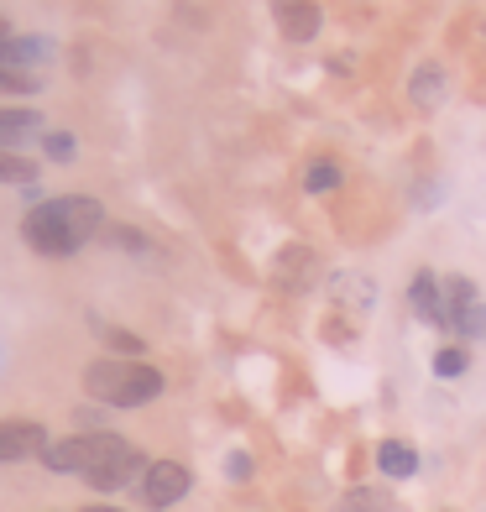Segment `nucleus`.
<instances>
[{
    "mask_svg": "<svg viewBox=\"0 0 486 512\" xmlns=\"http://www.w3.org/2000/svg\"><path fill=\"white\" fill-rule=\"evenodd\" d=\"M225 471H230V481H246V476H251V460H246V455H230Z\"/></svg>",
    "mask_w": 486,
    "mask_h": 512,
    "instance_id": "22",
    "label": "nucleus"
},
{
    "mask_svg": "<svg viewBox=\"0 0 486 512\" xmlns=\"http://www.w3.org/2000/svg\"><path fill=\"white\" fill-rule=\"evenodd\" d=\"M53 439L42 424H32V418H0V460H27V455H42Z\"/></svg>",
    "mask_w": 486,
    "mask_h": 512,
    "instance_id": "6",
    "label": "nucleus"
},
{
    "mask_svg": "<svg viewBox=\"0 0 486 512\" xmlns=\"http://www.w3.org/2000/svg\"><path fill=\"white\" fill-rule=\"evenodd\" d=\"M0 183H11V189H21V194H32L37 168H32L27 157H16V152H0Z\"/></svg>",
    "mask_w": 486,
    "mask_h": 512,
    "instance_id": "15",
    "label": "nucleus"
},
{
    "mask_svg": "<svg viewBox=\"0 0 486 512\" xmlns=\"http://www.w3.org/2000/svg\"><path fill=\"white\" fill-rule=\"evenodd\" d=\"M471 366V356H466V345H445V351L434 356V377H460V371Z\"/></svg>",
    "mask_w": 486,
    "mask_h": 512,
    "instance_id": "17",
    "label": "nucleus"
},
{
    "mask_svg": "<svg viewBox=\"0 0 486 512\" xmlns=\"http://www.w3.org/2000/svg\"><path fill=\"white\" fill-rule=\"evenodd\" d=\"M126 450V439L121 434H110V429H95V434H68V439H53L48 450H42V465L58 476H95L105 460H115Z\"/></svg>",
    "mask_w": 486,
    "mask_h": 512,
    "instance_id": "3",
    "label": "nucleus"
},
{
    "mask_svg": "<svg viewBox=\"0 0 486 512\" xmlns=\"http://www.w3.org/2000/svg\"><path fill=\"white\" fill-rule=\"evenodd\" d=\"M100 335H105L110 351H121V361H136V356H142V340L126 335V330H100Z\"/></svg>",
    "mask_w": 486,
    "mask_h": 512,
    "instance_id": "19",
    "label": "nucleus"
},
{
    "mask_svg": "<svg viewBox=\"0 0 486 512\" xmlns=\"http://www.w3.org/2000/svg\"><path fill=\"white\" fill-rule=\"evenodd\" d=\"M377 465H382V476L408 481L413 471H419V450L403 445V439H382V445H377Z\"/></svg>",
    "mask_w": 486,
    "mask_h": 512,
    "instance_id": "12",
    "label": "nucleus"
},
{
    "mask_svg": "<svg viewBox=\"0 0 486 512\" xmlns=\"http://www.w3.org/2000/svg\"><path fill=\"white\" fill-rule=\"evenodd\" d=\"M408 95H413V105H419V110H439V105H445V95H450L445 63H424L419 74L408 79Z\"/></svg>",
    "mask_w": 486,
    "mask_h": 512,
    "instance_id": "11",
    "label": "nucleus"
},
{
    "mask_svg": "<svg viewBox=\"0 0 486 512\" xmlns=\"http://www.w3.org/2000/svg\"><path fill=\"white\" fill-rule=\"evenodd\" d=\"M445 330L460 335V340L486 335V304L476 298L471 277H445Z\"/></svg>",
    "mask_w": 486,
    "mask_h": 512,
    "instance_id": "4",
    "label": "nucleus"
},
{
    "mask_svg": "<svg viewBox=\"0 0 486 512\" xmlns=\"http://www.w3.org/2000/svg\"><path fill=\"white\" fill-rule=\"evenodd\" d=\"M178 497H189V471H183L178 460H152L147 476H142V502L152 512H162V507H173Z\"/></svg>",
    "mask_w": 486,
    "mask_h": 512,
    "instance_id": "5",
    "label": "nucleus"
},
{
    "mask_svg": "<svg viewBox=\"0 0 486 512\" xmlns=\"http://www.w3.org/2000/svg\"><path fill=\"white\" fill-rule=\"evenodd\" d=\"M105 241H115V246H131V251H147V236H136L131 225H110V230H105Z\"/></svg>",
    "mask_w": 486,
    "mask_h": 512,
    "instance_id": "21",
    "label": "nucleus"
},
{
    "mask_svg": "<svg viewBox=\"0 0 486 512\" xmlns=\"http://www.w3.org/2000/svg\"><path fill=\"white\" fill-rule=\"evenodd\" d=\"M37 126H42V115H37V110H0V152L21 147Z\"/></svg>",
    "mask_w": 486,
    "mask_h": 512,
    "instance_id": "13",
    "label": "nucleus"
},
{
    "mask_svg": "<svg viewBox=\"0 0 486 512\" xmlns=\"http://www.w3.org/2000/svg\"><path fill=\"white\" fill-rule=\"evenodd\" d=\"M84 512H115V507H84Z\"/></svg>",
    "mask_w": 486,
    "mask_h": 512,
    "instance_id": "23",
    "label": "nucleus"
},
{
    "mask_svg": "<svg viewBox=\"0 0 486 512\" xmlns=\"http://www.w3.org/2000/svg\"><path fill=\"white\" fill-rule=\"evenodd\" d=\"M42 79L37 74H11V68H0V95H32Z\"/></svg>",
    "mask_w": 486,
    "mask_h": 512,
    "instance_id": "20",
    "label": "nucleus"
},
{
    "mask_svg": "<svg viewBox=\"0 0 486 512\" xmlns=\"http://www.w3.org/2000/svg\"><path fill=\"white\" fill-rule=\"evenodd\" d=\"M142 476H147V460H142V455H136V450L126 445L121 455H115V460H105L100 471H95V476H84V481L95 486V492H121V486L142 481Z\"/></svg>",
    "mask_w": 486,
    "mask_h": 512,
    "instance_id": "8",
    "label": "nucleus"
},
{
    "mask_svg": "<svg viewBox=\"0 0 486 512\" xmlns=\"http://www.w3.org/2000/svg\"><path fill=\"white\" fill-rule=\"evenodd\" d=\"M53 58H58V48L48 37H6L0 42V68H11V74H37Z\"/></svg>",
    "mask_w": 486,
    "mask_h": 512,
    "instance_id": "7",
    "label": "nucleus"
},
{
    "mask_svg": "<svg viewBox=\"0 0 486 512\" xmlns=\"http://www.w3.org/2000/svg\"><path fill=\"white\" fill-rule=\"evenodd\" d=\"M95 236H105V209L89 194H63V199H42L27 220H21V241L37 256H74Z\"/></svg>",
    "mask_w": 486,
    "mask_h": 512,
    "instance_id": "1",
    "label": "nucleus"
},
{
    "mask_svg": "<svg viewBox=\"0 0 486 512\" xmlns=\"http://www.w3.org/2000/svg\"><path fill=\"white\" fill-rule=\"evenodd\" d=\"M162 371L147 361H121V356H105L84 371V392L105 408H147L152 398H162Z\"/></svg>",
    "mask_w": 486,
    "mask_h": 512,
    "instance_id": "2",
    "label": "nucleus"
},
{
    "mask_svg": "<svg viewBox=\"0 0 486 512\" xmlns=\"http://www.w3.org/2000/svg\"><path fill=\"white\" fill-rule=\"evenodd\" d=\"M277 21H283L288 42H314L319 27H324V11L314 6V0H283V6H277Z\"/></svg>",
    "mask_w": 486,
    "mask_h": 512,
    "instance_id": "10",
    "label": "nucleus"
},
{
    "mask_svg": "<svg viewBox=\"0 0 486 512\" xmlns=\"http://www.w3.org/2000/svg\"><path fill=\"white\" fill-rule=\"evenodd\" d=\"M42 147H48V157H53V162H74V157H79V142H74V131H53V136H48V142H42Z\"/></svg>",
    "mask_w": 486,
    "mask_h": 512,
    "instance_id": "18",
    "label": "nucleus"
},
{
    "mask_svg": "<svg viewBox=\"0 0 486 512\" xmlns=\"http://www.w3.org/2000/svg\"><path fill=\"white\" fill-rule=\"evenodd\" d=\"M304 189H309V194H330V189H340V168H335V162H314V168L304 173Z\"/></svg>",
    "mask_w": 486,
    "mask_h": 512,
    "instance_id": "16",
    "label": "nucleus"
},
{
    "mask_svg": "<svg viewBox=\"0 0 486 512\" xmlns=\"http://www.w3.org/2000/svg\"><path fill=\"white\" fill-rule=\"evenodd\" d=\"M340 512H392V497L382 486H356V492L340 497Z\"/></svg>",
    "mask_w": 486,
    "mask_h": 512,
    "instance_id": "14",
    "label": "nucleus"
},
{
    "mask_svg": "<svg viewBox=\"0 0 486 512\" xmlns=\"http://www.w3.org/2000/svg\"><path fill=\"white\" fill-rule=\"evenodd\" d=\"M408 304H413V314H419L424 324H439V330H445V283H439V272L424 267L419 277H413Z\"/></svg>",
    "mask_w": 486,
    "mask_h": 512,
    "instance_id": "9",
    "label": "nucleus"
}]
</instances>
